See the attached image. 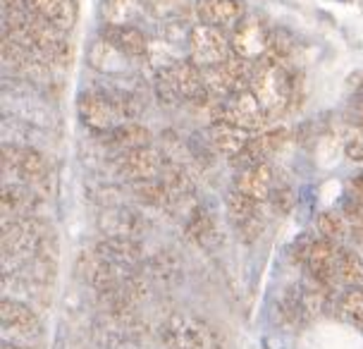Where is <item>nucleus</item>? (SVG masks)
<instances>
[{"label":"nucleus","instance_id":"a211bd4d","mask_svg":"<svg viewBox=\"0 0 363 349\" xmlns=\"http://www.w3.org/2000/svg\"><path fill=\"white\" fill-rule=\"evenodd\" d=\"M86 60L94 70L106 72V74H122V72H127L129 65L134 62L132 57H127L115 43H110L106 36H99L89 43Z\"/></svg>","mask_w":363,"mask_h":349},{"label":"nucleus","instance_id":"473e14b6","mask_svg":"<svg viewBox=\"0 0 363 349\" xmlns=\"http://www.w3.org/2000/svg\"><path fill=\"white\" fill-rule=\"evenodd\" d=\"M349 201H354V204H359L361 209H363V172L361 174H356V177L352 179V184H349Z\"/></svg>","mask_w":363,"mask_h":349},{"label":"nucleus","instance_id":"2f4dec72","mask_svg":"<svg viewBox=\"0 0 363 349\" xmlns=\"http://www.w3.org/2000/svg\"><path fill=\"white\" fill-rule=\"evenodd\" d=\"M146 10L153 12V15L163 17V15H177L179 3L177 0H144Z\"/></svg>","mask_w":363,"mask_h":349},{"label":"nucleus","instance_id":"f257e3e1","mask_svg":"<svg viewBox=\"0 0 363 349\" xmlns=\"http://www.w3.org/2000/svg\"><path fill=\"white\" fill-rule=\"evenodd\" d=\"M251 92L261 101L270 122L280 120L282 115L299 108L303 99V72L296 70L294 65L258 60L254 62Z\"/></svg>","mask_w":363,"mask_h":349},{"label":"nucleus","instance_id":"7c9ffc66","mask_svg":"<svg viewBox=\"0 0 363 349\" xmlns=\"http://www.w3.org/2000/svg\"><path fill=\"white\" fill-rule=\"evenodd\" d=\"M270 204H272V209L280 213V216H284V213H289L291 204H294V194H291V189L287 184L275 187V189H272V196H270Z\"/></svg>","mask_w":363,"mask_h":349},{"label":"nucleus","instance_id":"f8f14e48","mask_svg":"<svg viewBox=\"0 0 363 349\" xmlns=\"http://www.w3.org/2000/svg\"><path fill=\"white\" fill-rule=\"evenodd\" d=\"M0 321H3V331L8 335V340H34L41 335L38 316L27 304L12 299V297H5L0 301Z\"/></svg>","mask_w":363,"mask_h":349},{"label":"nucleus","instance_id":"f03ea898","mask_svg":"<svg viewBox=\"0 0 363 349\" xmlns=\"http://www.w3.org/2000/svg\"><path fill=\"white\" fill-rule=\"evenodd\" d=\"M45 239H48V228L41 218H22V221L3 223V268L5 273L19 270L27 266L31 258L45 251Z\"/></svg>","mask_w":363,"mask_h":349},{"label":"nucleus","instance_id":"9d476101","mask_svg":"<svg viewBox=\"0 0 363 349\" xmlns=\"http://www.w3.org/2000/svg\"><path fill=\"white\" fill-rule=\"evenodd\" d=\"M203 77H206V89H208V94H213L220 101H225L239 92L251 89L254 62L232 55L230 60L218 65V67L203 70Z\"/></svg>","mask_w":363,"mask_h":349},{"label":"nucleus","instance_id":"39448f33","mask_svg":"<svg viewBox=\"0 0 363 349\" xmlns=\"http://www.w3.org/2000/svg\"><path fill=\"white\" fill-rule=\"evenodd\" d=\"M3 170L15 177L17 184H27L34 192L41 194V187L50 182V165L43 158V153L34 151L29 146H3Z\"/></svg>","mask_w":363,"mask_h":349},{"label":"nucleus","instance_id":"412c9836","mask_svg":"<svg viewBox=\"0 0 363 349\" xmlns=\"http://www.w3.org/2000/svg\"><path fill=\"white\" fill-rule=\"evenodd\" d=\"M101 36H106L110 43H115L132 60H144L151 53L148 36L136 27H103Z\"/></svg>","mask_w":363,"mask_h":349},{"label":"nucleus","instance_id":"2eb2a0df","mask_svg":"<svg viewBox=\"0 0 363 349\" xmlns=\"http://www.w3.org/2000/svg\"><path fill=\"white\" fill-rule=\"evenodd\" d=\"M41 206V194L34 192L27 184L5 182L0 192V213L3 223L8 221H22V218H34V213Z\"/></svg>","mask_w":363,"mask_h":349},{"label":"nucleus","instance_id":"20e7f679","mask_svg":"<svg viewBox=\"0 0 363 349\" xmlns=\"http://www.w3.org/2000/svg\"><path fill=\"white\" fill-rule=\"evenodd\" d=\"M211 125L216 122H225V125H232V127H239L249 134H261L268 129L270 125V118L268 113L263 111L261 101L256 99V94L251 89L246 92H239L230 99L220 101L216 106V111L211 115Z\"/></svg>","mask_w":363,"mask_h":349},{"label":"nucleus","instance_id":"b1692460","mask_svg":"<svg viewBox=\"0 0 363 349\" xmlns=\"http://www.w3.org/2000/svg\"><path fill=\"white\" fill-rule=\"evenodd\" d=\"M208 137H211V146L216 148L218 153H223V156L232 160L244 151V146L249 144L254 134L244 132V129H239V127L225 125V122H216V125H211L208 129Z\"/></svg>","mask_w":363,"mask_h":349},{"label":"nucleus","instance_id":"aec40b11","mask_svg":"<svg viewBox=\"0 0 363 349\" xmlns=\"http://www.w3.org/2000/svg\"><path fill=\"white\" fill-rule=\"evenodd\" d=\"M96 254L118 266L134 268L144 258V247L132 237H106L96 244Z\"/></svg>","mask_w":363,"mask_h":349},{"label":"nucleus","instance_id":"ddd939ff","mask_svg":"<svg viewBox=\"0 0 363 349\" xmlns=\"http://www.w3.org/2000/svg\"><path fill=\"white\" fill-rule=\"evenodd\" d=\"M118 170L132 182H146V179H155L158 174H163L165 163L158 148L141 146L134 151L118 153Z\"/></svg>","mask_w":363,"mask_h":349},{"label":"nucleus","instance_id":"cd10ccee","mask_svg":"<svg viewBox=\"0 0 363 349\" xmlns=\"http://www.w3.org/2000/svg\"><path fill=\"white\" fill-rule=\"evenodd\" d=\"M134 196L155 209H170L172 196L163 184V179H146V182H134Z\"/></svg>","mask_w":363,"mask_h":349},{"label":"nucleus","instance_id":"a878e982","mask_svg":"<svg viewBox=\"0 0 363 349\" xmlns=\"http://www.w3.org/2000/svg\"><path fill=\"white\" fill-rule=\"evenodd\" d=\"M335 311L342 321L363 328V289L361 287L345 289L340 294V299L335 301Z\"/></svg>","mask_w":363,"mask_h":349},{"label":"nucleus","instance_id":"72a5a7b5","mask_svg":"<svg viewBox=\"0 0 363 349\" xmlns=\"http://www.w3.org/2000/svg\"><path fill=\"white\" fill-rule=\"evenodd\" d=\"M356 96H359V101H363V77H361L359 87H356Z\"/></svg>","mask_w":363,"mask_h":349},{"label":"nucleus","instance_id":"9b49d317","mask_svg":"<svg viewBox=\"0 0 363 349\" xmlns=\"http://www.w3.org/2000/svg\"><path fill=\"white\" fill-rule=\"evenodd\" d=\"M225 204H227V216L235 223L239 237H242L246 244L256 242V239L261 237L263 225H265L261 201H254L251 196H246V194L235 189V192H230Z\"/></svg>","mask_w":363,"mask_h":349},{"label":"nucleus","instance_id":"f3484780","mask_svg":"<svg viewBox=\"0 0 363 349\" xmlns=\"http://www.w3.org/2000/svg\"><path fill=\"white\" fill-rule=\"evenodd\" d=\"M184 232L194 244H199V247L206 251H213L223 244V232L218 228L216 216H213L206 206H196V209L186 216Z\"/></svg>","mask_w":363,"mask_h":349},{"label":"nucleus","instance_id":"4be33fe9","mask_svg":"<svg viewBox=\"0 0 363 349\" xmlns=\"http://www.w3.org/2000/svg\"><path fill=\"white\" fill-rule=\"evenodd\" d=\"M27 8L67 34L77 22L74 0H27Z\"/></svg>","mask_w":363,"mask_h":349},{"label":"nucleus","instance_id":"4468645a","mask_svg":"<svg viewBox=\"0 0 363 349\" xmlns=\"http://www.w3.org/2000/svg\"><path fill=\"white\" fill-rule=\"evenodd\" d=\"M287 139H289V132L284 127H270L261 134H254L249 144L244 146V151L232 158L230 163L242 167V170L244 167L265 163V160H268L270 156H275V153L287 144Z\"/></svg>","mask_w":363,"mask_h":349},{"label":"nucleus","instance_id":"6e6552de","mask_svg":"<svg viewBox=\"0 0 363 349\" xmlns=\"http://www.w3.org/2000/svg\"><path fill=\"white\" fill-rule=\"evenodd\" d=\"M270 38H272V29L261 12H246V17L230 34L235 55L249 62H258L268 53Z\"/></svg>","mask_w":363,"mask_h":349},{"label":"nucleus","instance_id":"f704fd0d","mask_svg":"<svg viewBox=\"0 0 363 349\" xmlns=\"http://www.w3.org/2000/svg\"><path fill=\"white\" fill-rule=\"evenodd\" d=\"M3 349H27V347H22V345H10V342H8V345H5Z\"/></svg>","mask_w":363,"mask_h":349},{"label":"nucleus","instance_id":"1a4fd4ad","mask_svg":"<svg viewBox=\"0 0 363 349\" xmlns=\"http://www.w3.org/2000/svg\"><path fill=\"white\" fill-rule=\"evenodd\" d=\"M163 342L167 349H213L211 328L196 316L189 314H174L163 323Z\"/></svg>","mask_w":363,"mask_h":349},{"label":"nucleus","instance_id":"dca6fc26","mask_svg":"<svg viewBox=\"0 0 363 349\" xmlns=\"http://www.w3.org/2000/svg\"><path fill=\"white\" fill-rule=\"evenodd\" d=\"M196 17L216 29H235L246 17L242 0H199Z\"/></svg>","mask_w":363,"mask_h":349},{"label":"nucleus","instance_id":"6ab92c4d","mask_svg":"<svg viewBox=\"0 0 363 349\" xmlns=\"http://www.w3.org/2000/svg\"><path fill=\"white\" fill-rule=\"evenodd\" d=\"M237 192L251 196L254 201H268L275 189V172H272L270 163H258L251 167H244L237 177Z\"/></svg>","mask_w":363,"mask_h":349},{"label":"nucleus","instance_id":"0eeeda50","mask_svg":"<svg viewBox=\"0 0 363 349\" xmlns=\"http://www.w3.org/2000/svg\"><path fill=\"white\" fill-rule=\"evenodd\" d=\"M77 113H79L84 125L94 129V132L110 134L113 129L127 122L118 96L106 92H84L77 101Z\"/></svg>","mask_w":363,"mask_h":349},{"label":"nucleus","instance_id":"423d86ee","mask_svg":"<svg viewBox=\"0 0 363 349\" xmlns=\"http://www.w3.org/2000/svg\"><path fill=\"white\" fill-rule=\"evenodd\" d=\"M186 48H189V60L201 70L218 67L235 55L230 36L223 29L208 27V24H199V27L189 29Z\"/></svg>","mask_w":363,"mask_h":349},{"label":"nucleus","instance_id":"5701e85b","mask_svg":"<svg viewBox=\"0 0 363 349\" xmlns=\"http://www.w3.org/2000/svg\"><path fill=\"white\" fill-rule=\"evenodd\" d=\"M144 10V0H103L99 15L103 27H134Z\"/></svg>","mask_w":363,"mask_h":349},{"label":"nucleus","instance_id":"c85d7f7f","mask_svg":"<svg viewBox=\"0 0 363 349\" xmlns=\"http://www.w3.org/2000/svg\"><path fill=\"white\" fill-rule=\"evenodd\" d=\"M337 275H340L342 285L361 287L363 285V261L354 254V251L340 247V256H337Z\"/></svg>","mask_w":363,"mask_h":349},{"label":"nucleus","instance_id":"c756f323","mask_svg":"<svg viewBox=\"0 0 363 349\" xmlns=\"http://www.w3.org/2000/svg\"><path fill=\"white\" fill-rule=\"evenodd\" d=\"M345 225H347L345 216L337 211H323V213H318V218H315L318 235L325 237V239H333V242L345 237Z\"/></svg>","mask_w":363,"mask_h":349},{"label":"nucleus","instance_id":"393cba45","mask_svg":"<svg viewBox=\"0 0 363 349\" xmlns=\"http://www.w3.org/2000/svg\"><path fill=\"white\" fill-rule=\"evenodd\" d=\"M106 141L113 148H118L120 153H125L141 146H151V132L144 125H139V122H125L118 129H113Z\"/></svg>","mask_w":363,"mask_h":349},{"label":"nucleus","instance_id":"bb28decb","mask_svg":"<svg viewBox=\"0 0 363 349\" xmlns=\"http://www.w3.org/2000/svg\"><path fill=\"white\" fill-rule=\"evenodd\" d=\"M144 228V221H141L136 213L120 209L108 213V221H106V230L110 232V237H132L136 239V235Z\"/></svg>","mask_w":363,"mask_h":349},{"label":"nucleus","instance_id":"7ed1b4c3","mask_svg":"<svg viewBox=\"0 0 363 349\" xmlns=\"http://www.w3.org/2000/svg\"><path fill=\"white\" fill-rule=\"evenodd\" d=\"M155 92L165 103L189 101L196 103L208 94L206 89L203 70L196 67L191 60H179L172 65H165L155 72Z\"/></svg>","mask_w":363,"mask_h":349}]
</instances>
